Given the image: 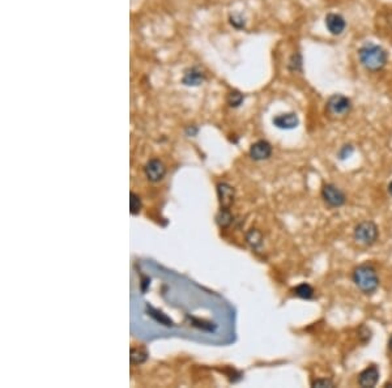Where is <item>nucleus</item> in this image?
I'll use <instances>...</instances> for the list:
<instances>
[{
  "label": "nucleus",
  "instance_id": "nucleus-15",
  "mask_svg": "<svg viewBox=\"0 0 392 388\" xmlns=\"http://www.w3.org/2000/svg\"><path fill=\"white\" fill-rule=\"evenodd\" d=\"M294 294L299 297V298L311 299L314 297V289L305 282V284H301V285H298L294 289Z\"/></svg>",
  "mask_w": 392,
  "mask_h": 388
},
{
  "label": "nucleus",
  "instance_id": "nucleus-1",
  "mask_svg": "<svg viewBox=\"0 0 392 388\" xmlns=\"http://www.w3.org/2000/svg\"><path fill=\"white\" fill-rule=\"evenodd\" d=\"M358 57L361 64L368 71L376 72L382 70L388 60L387 51L379 45L375 43H365L361 49L358 50Z\"/></svg>",
  "mask_w": 392,
  "mask_h": 388
},
{
  "label": "nucleus",
  "instance_id": "nucleus-6",
  "mask_svg": "<svg viewBox=\"0 0 392 388\" xmlns=\"http://www.w3.org/2000/svg\"><path fill=\"white\" fill-rule=\"evenodd\" d=\"M144 173L151 182H159L166 175V168L159 159H151L144 168Z\"/></svg>",
  "mask_w": 392,
  "mask_h": 388
},
{
  "label": "nucleus",
  "instance_id": "nucleus-17",
  "mask_svg": "<svg viewBox=\"0 0 392 388\" xmlns=\"http://www.w3.org/2000/svg\"><path fill=\"white\" fill-rule=\"evenodd\" d=\"M243 99H245V97H243V94H242L241 92H238V90H233V92H230V93L228 94V98H226V101H228L229 106L238 107V106H241L242 102H243Z\"/></svg>",
  "mask_w": 392,
  "mask_h": 388
},
{
  "label": "nucleus",
  "instance_id": "nucleus-20",
  "mask_svg": "<svg viewBox=\"0 0 392 388\" xmlns=\"http://www.w3.org/2000/svg\"><path fill=\"white\" fill-rule=\"evenodd\" d=\"M289 68L292 71H295V72L302 71V55H301V54L299 53L294 54L293 57L290 58Z\"/></svg>",
  "mask_w": 392,
  "mask_h": 388
},
{
  "label": "nucleus",
  "instance_id": "nucleus-19",
  "mask_svg": "<svg viewBox=\"0 0 392 388\" xmlns=\"http://www.w3.org/2000/svg\"><path fill=\"white\" fill-rule=\"evenodd\" d=\"M148 311H149V315H151L152 318L155 319V320H157V322L161 323V324H165V326H168V327L173 326L172 320H170L166 315L162 314V312H159V311H157V310H153V309H149Z\"/></svg>",
  "mask_w": 392,
  "mask_h": 388
},
{
  "label": "nucleus",
  "instance_id": "nucleus-11",
  "mask_svg": "<svg viewBox=\"0 0 392 388\" xmlns=\"http://www.w3.org/2000/svg\"><path fill=\"white\" fill-rule=\"evenodd\" d=\"M379 379V370L376 366H369L358 376V383L361 387H374Z\"/></svg>",
  "mask_w": 392,
  "mask_h": 388
},
{
  "label": "nucleus",
  "instance_id": "nucleus-2",
  "mask_svg": "<svg viewBox=\"0 0 392 388\" xmlns=\"http://www.w3.org/2000/svg\"><path fill=\"white\" fill-rule=\"evenodd\" d=\"M353 281L359 290H362L366 294L374 293L379 286V278L375 270L370 266H359L353 272Z\"/></svg>",
  "mask_w": 392,
  "mask_h": 388
},
{
  "label": "nucleus",
  "instance_id": "nucleus-13",
  "mask_svg": "<svg viewBox=\"0 0 392 388\" xmlns=\"http://www.w3.org/2000/svg\"><path fill=\"white\" fill-rule=\"evenodd\" d=\"M216 221L220 228H228L229 225L233 222V216H232V213H230L229 209L221 208L216 217Z\"/></svg>",
  "mask_w": 392,
  "mask_h": 388
},
{
  "label": "nucleus",
  "instance_id": "nucleus-25",
  "mask_svg": "<svg viewBox=\"0 0 392 388\" xmlns=\"http://www.w3.org/2000/svg\"><path fill=\"white\" fill-rule=\"evenodd\" d=\"M388 192H390V195L392 196V182L390 183V186H388Z\"/></svg>",
  "mask_w": 392,
  "mask_h": 388
},
{
  "label": "nucleus",
  "instance_id": "nucleus-3",
  "mask_svg": "<svg viewBox=\"0 0 392 388\" xmlns=\"http://www.w3.org/2000/svg\"><path fill=\"white\" fill-rule=\"evenodd\" d=\"M355 241H358L362 245L370 246L376 241L378 238V228L372 221H364L355 226L354 229Z\"/></svg>",
  "mask_w": 392,
  "mask_h": 388
},
{
  "label": "nucleus",
  "instance_id": "nucleus-9",
  "mask_svg": "<svg viewBox=\"0 0 392 388\" xmlns=\"http://www.w3.org/2000/svg\"><path fill=\"white\" fill-rule=\"evenodd\" d=\"M326 26L328 32L333 36H340L345 30L347 22L339 13H328L326 16Z\"/></svg>",
  "mask_w": 392,
  "mask_h": 388
},
{
  "label": "nucleus",
  "instance_id": "nucleus-7",
  "mask_svg": "<svg viewBox=\"0 0 392 388\" xmlns=\"http://www.w3.org/2000/svg\"><path fill=\"white\" fill-rule=\"evenodd\" d=\"M272 155V145L266 140H259L250 148V157L255 161H264Z\"/></svg>",
  "mask_w": 392,
  "mask_h": 388
},
{
  "label": "nucleus",
  "instance_id": "nucleus-22",
  "mask_svg": "<svg viewBox=\"0 0 392 388\" xmlns=\"http://www.w3.org/2000/svg\"><path fill=\"white\" fill-rule=\"evenodd\" d=\"M313 387H333V382L330 379H318L313 382Z\"/></svg>",
  "mask_w": 392,
  "mask_h": 388
},
{
  "label": "nucleus",
  "instance_id": "nucleus-18",
  "mask_svg": "<svg viewBox=\"0 0 392 388\" xmlns=\"http://www.w3.org/2000/svg\"><path fill=\"white\" fill-rule=\"evenodd\" d=\"M140 209H141V200H140L139 195H136L135 192L130 194V212L131 214H139Z\"/></svg>",
  "mask_w": 392,
  "mask_h": 388
},
{
  "label": "nucleus",
  "instance_id": "nucleus-4",
  "mask_svg": "<svg viewBox=\"0 0 392 388\" xmlns=\"http://www.w3.org/2000/svg\"><path fill=\"white\" fill-rule=\"evenodd\" d=\"M351 99L343 94H333L327 101V111L333 116H344L351 111Z\"/></svg>",
  "mask_w": 392,
  "mask_h": 388
},
{
  "label": "nucleus",
  "instance_id": "nucleus-12",
  "mask_svg": "<svg viewBox=\"0 0 392 388\" xmlns=\"http://www.w3.org/2000/svg\"><path fill=\"white\" fill-rule=\"evenodd\" d=\"M183 84L187 86H197L200 85L201 82L204 81V74L201 72L199 68L196 67H192V68H188L186 72H184L183 76Z\"/></svg>",
  "mask_w": 392,
  "mask_h": 388
},
{
  "label": "nucleus",
  "instance_id": "nucleus-16",
  "mask_svg": "<svg viewBox=\"0 0 392 388\" xmlns=\"http://www.w3.org/2000/svg\"><path fill=\"white\" fill-rule=\"evenodd\" d=\"M131 364L134 365H140L144 364L148 358L147 351L141 350V349H131Z\"/></svg>",
  "mask_w": 392,
  "mask_h": 388
},
{
  "label": "nucleus",
  "instance_id": "nucleus-14",
  "mask_svg": "<svg viewBox=\"0 0 392 388\" xmlns=\"http://www.w3.org/2000/svg\"><path fill=\"white\" fill-rule=\"evenodd\" d=\"M246 239L253 249H259L263 243V235L257 229H251L246 235Z\"/></svg>",
  "mask_w": 392,
  "mask_h": 388
},
{
  "label": "nucleus",
  "instance_id": "nucleus-23",
  "mask_svg": "<svg viewBox=\"0 0 392 388\" xmlns=\"http://www.w3.org/2000/svg\"><path fill=\"white\" fill-rule=\"evenodd\" d=\"M352 153H353V148H352L351 145H344V147L341 148V151L339 152V155L341 159H345L347 157H349Z\"/></svg>",
  "mask_w": 392,
  "mask_h": 388
},
{
  "label": "nucleus",
  "instance_id": "nucleus-8",
  "mask_svg": "<svg viewBox=\"0 0 392 388\" xmlns=\"http://www.w3.org/2000/svg\"><path fill=\"white\" fill-rule=\"evenodd\" d=\"M217 196H218L221 208L229 209L234 203L235 191H234V188L230 184L218 183L217 184Z\"/></svg>",
  "mask_w": 392,
  "mask_h": 388
},
{
  "label": "nucleus",
  "instance_id": "nucleus-24",
  "mask_svg": "<svg viewBox=\"0 0 392 388\" xmlns=\"http://www.w3.org/2000/svg\"><path fill=\"white\" fill-rule=\"evenodd\" d=\"M388 348H390V350L392 351V336L391 339H390V341H388Z\"/></svg>",
  "mask_w": 392,
  "mask_h": 388
},
{
  "label": "nucleus",
  "instance_id": "nucleus-10",
  "mask_svg": "<svg viewBox=\"0 0 392 388\" xmlns=\"http://www.w3.org/2000/svg\"><path fill=\"white\" fill-rule=\"evenodd\" d=\"M274 124L280 130H293L295 127H298L299 119L294 113L280 114L274 118Z\"/></svg>",
  "mask_w": 392,
  "mask_h": 388
},
{
  "label": "nucleus",
  "instance_id": "nucleus-5",
  "mask_svg": "<svg viewBox=\"0 0 392 388\" xmlns=\"http://www.w3.org/2000/svg\"><path fill=\"white\" fill-rule=\"evenodd\" d=\"M322 196L327 204L331 207H341L345 203L344 192L335 184H326L322 190Z\"/></svg>",
  "mask_w": 392,
  "mask_h": 388
},
{
  "label": "nucleus",
  "instance_id": "nucleus-21",
  "mask_svg": "<svg viewBox=\"0 0 392 388\" xmlns=\"http://www.w3.org/2000/svg\"><path fill=\"white\" fill-rule=\"evenodd\" d=\"M230 24L233 25L235 29H243L246 26L245 17L238 15V13H234L230 16Z\"/></svg>",
  "mask_w": 392,
  "mask_h": 388
}]
</instances>
